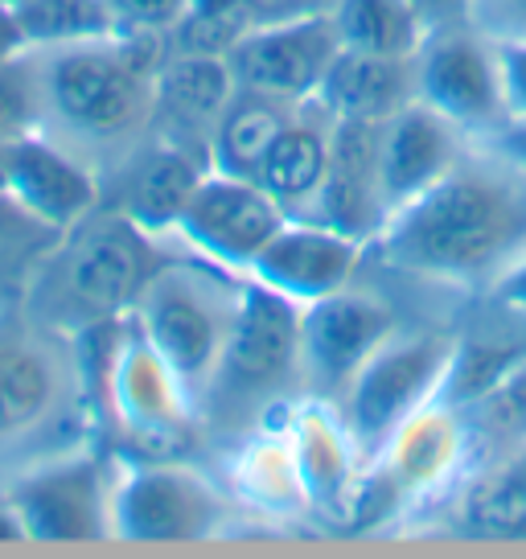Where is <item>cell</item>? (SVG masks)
<instances>
[{
  "label": "cell",
  "instance_id": "obj_24",
  "mask_svg": "<svg viewBox=\"0 0 526 559\" xmlns=\"http://www.w3.org/2000/svg\"><path fill=\"white\" fill-rule=\"evenodd\" d=\"M334 128V107L325 104L321 95L297 104L288 123L280 128V136L272 140L267 157L260 160L255 177H251V181H260L263 190L280 202L288 218H300L309 210V202L316 198V190H321V177L330 169Z\"/></svg>",
  "mask_w": 526,
  "mask_h": 559
},
{
  "label": "cell",
  "instance_id": "obj_18",
  "mask_svg": "<svg viewBox=\"0 0 526 559\" xmlns=\"http://www.w3.org/2000/svg\"><path fill=\"white\" fill-rule=\"evenodd\" d=\"M367 255L370 243L354 239L346 230H334L313 218H288L272 235V243L251 260L247 280L297 300V305H313V300L334 297L346 284H354Z\"/></svg>",
  "mask_w": 526,
  "mask_h": 559
},
{
  "label": "cell",
  "instance_id": "obj_32",
  "mask_svg": "<svg viewBox=\"0 0 526 559\" xmlns=\"http://www.w3.org/2000/svg\"><path fill=\"white\" fill-rule=\"evenodd\" d=\"M469 25L490 41H526V0H469Z\"/></svg>",
  "mask_w": 526,
  "mask_h": 559
},
{
  "label": "cell",
  "instance_id": "obj_11",
  "mask_svg": "<svg viewBox=\"0 0 526 559\" xmlns=\"http://www.w3.org/2000/svg\"><path fill=\"white\" fill-rule=\"evenodd\" d=\"M404 330L395 305L362 280L334 297L300 305V379L304 395L334 403L386 337Z\"/></svg>",
  "mask_w": 526,
  "mask_h": 559
},
{
  "label": "cell",
  "instance_id": "obj_30",
  "mask_svg": "<svg viewBox=\"0 0 526 559\" xmlns=\"http://www.w3.org/2000/svg\"><path fill=\"white\" fill-rule=\"evenodd\" d=\"M25 132H37V111L25 50H21L17 58L0 62V140H17Z\"/></svg>",
  "mask_w": 526,
  "mask_h": 559
},
{
  "label": "cell",
  "instance_id": "obj_12",
  "mask_svg": "<svg viewBox=\"0 0 526 559\" xmlns=\"http://www.w3.org/2000/svg\"><path fill=\"white\" fill-rule=\"evenodd\" d=\"M416 87L423 104L437 107L474 140H486L510 120L498 41L469 21L428 29L416 50Z\"/></svg>",
  "mask_w": 526,
  "mask_h": 559
},
{
  "label": "cell",
  "instance_id": "obj_28",
  "mask_svg": "<svg viewBox=\"0 0 526 559\" xmlns=\"http://www.w3.org/2000/svg\"><path fill=\"white\" fill-rule=\"evenodd\" d=\"M13 17L25 50H58L120 34L107 0H21Z\"/></svg>",
  "mask_w": 526,
  "mask_h": 559
},
{
  "label": "cell",
  "instance_id": "obj_10",
  "mask_svg": "<svg viewBox=\"0 0 526 559\" xmlns=\"http://www.w3.org/2000/svg\"><path fill=\"white\" fill-rule=\"evenodd\" d=\"M99 395L111 424L141 444H177L202 432L198 400L181 383L160 349L136 330L132 313L107 325V349L99 362Z\"/></svg>",
  "mask_w": 526,
  "mask_h": 559
},
{
  "label": "cell",
  "instance_id": "obj_35",
  "mask_svg": "<svg viewBox=\"0 0 526 559\" xmlns=\"http://www.w3.org/2000/svg\"><path fill=\"white\" fill-rule=\"evenodd\" d=\"M498 498L510 502V510H523L526 507V440L518 444V453L506 461L502 469V486H498Z\"/></svg>",
  "mask_w": 526,
  "mask_h": 559
},
{
  "label": "cell",
  "instance_id": "obj_26",
  "mask_svg": "<svg viewBox=\"0 0 526 559\" xmlns=\"http://www.w3.org/2000/svg\"><path fill=\"white\" fill-rule=\"evenodd\" d=\"M297 104H280L267 99L255 91H243L230 99V107L223 111V120L211 136V169L214 174L230 177H255L260 160L267 157L272 140L280 136V128L288 123Z\"/></svg>",
  "mask_w": 526,
  "mask_h": 559
},
{
  "label": "cell",
  "instance_id": "obj_23",
  "mask_svg": "<svg viewBox=\"0 0 526 559\" xmlns=\"http://www.w3.org/2000/svg\"><path fill=\"white\" fill-rule=\"evenodd\" d=\"M227 489L239 502L243 514L260 519V523H304L309 514V498L300 486L297 453L292 440L284 432L280 416L251 428L239 437L227 453Z\"/></svg>",
  "mask_w": 526,
  "mask_h": 559
},
{
  "label": "cell",
  "instance_id": "obj_38",
  "mask_svg": "<svg viewBox=\"0 0 526 559\" xmlns=\"http://www.w3.org/2000/svg\"><path fill=\"white\" fill-rule=\"evenodd\" d=\"M21 50H25V41H21L17 17H13V9H4V4H0V62L17 58Z\"/></svg>",
  "mask_w": 526,
  "mask_h": 559
},
{
  "label": "cell",
  "instance_id": "obj_2",
  "mask_svg": "<svg viewBox=\"0 0 526 559\" xmlns=\"http://www.w3.org/2000/svg\"><path fill=\"white\" fill-rule=\"evenodd\" d=\"M169 53L160 34H116L83 46L25 50L37 132L71 148L107 181L153 140L157 70Z\"/></svg>",
  "mask_w": 526,
  "mask_h": 559
},
{
  "label": "cell",
  "instance_id": "obj_37",
  "mask_svg": "<svg viewBox=\"0 0 526 559\" xmlns=\"http://www.w3.org/2000/svg\"><path fill=\"white\" fill-rule=\"evenodd\" d=\"M416 13L423 17L428 29L440 25H456V21H469V0H411Z\"/></svg>",
  "mask_w": 526,
  "mask_h": 559
},
{
  "label": "cell",
  "instance_id": "obj_36",
  "mask_svg": "<svg viewBox=\"0 0 526 559\" xmlns=\"http://www.w3.org/2000/svg\"><path fill=\"white\" fill-rule=\"evenodd\" d=\"M486 144H490V148H498L506 160H514L518 169H526V120H506L498 132H490V136H486Z\"/></svg>",
  "mask_w": 526,
  "mask_h": 559
},
{
  "label": "cell",
  "instance_id": "obj_22",
  "mask_svg": "<svg viewBox=\"0 0 526 559\" xmlns=\"http://www.w3.org/2000/svg\"><path fill=\"white\" fill-rule=\"evenodd\" d=\"M211 174V160L190 148H177L165 140H148L120 174L107 181L104 202L128 214L141 230L169 247L177 218L186 214L193 190Z\"/></svg>",
  "mask_w": 526,
  "mask_h": 559
},
{
  "label": "cell",
  "instance_id": "obj_6",
  "mask_svg": "<svg viewBox=\"0 0 526 559\" xmlns=\"http://www.w3.org/2000/svg\"><path fill=\"white\" fill-rule=\"evenodd\" d=\"M239 300H243V276L174 251L148 276L132 305L136 330L160 349V358L181 374V383L190 386L198 403L227 354Z\"/></svg>",
  "mask_w": 526,
  "mask_h": 559
},
{
  "label": "cell",
  "instance_id": "obj_21",
  "mask_svg": "<svg viewBox=\"0 0 526 559\" xmlns=\"http://www.w3.org/2000/svg\"><path fill=\"white\" fill-rule=\"evenodd\" d=\"M300 218H313L374 247L386 227L383 181H379V123L342 120L334 128L330 169Z\"/></svg>",
  "mask_w": 526,
  "mask_h": 559
},
{
  "label": "cell",
  "instance_id": "obj_14",
  "mask_svg": "<svg viewBox=\"0 0 526 559\" xmlns=\"http://www.w3.org/2000/svg\"><path fill=\"white\" fill-rule=\"evenodd\" d=\"M288 223L284 206L251 177L206 174L193 190L186 214L177 218L169 247L198 260L247 276L251 260L272 243V235Z\"/></svg>",
  "mask_w": 526,
  "mask_h": 559
},
{
  "label": "cell",
  "instance_id": "obj_34",
  "mask_svg": "<svg viewBox=\"0 0 526 559\" xmlns=\"http://www.w3.org/2000/svg\"><path fill=\"white\" fill-rule=\"evenodd\" d=\"M337 0H247V13L255 25L267 21H297V17H330Z\"/></svg>",
  "mask_w": 526,
  "mask_h": 559
},
{
  "label": "cell",
  "instance_id": "obj_17",
  "mask_svg": "<svg viewBox=\"0 0 526 559\" xmlns=\"http://www.w3.org/2000/svg\"><path fill=\"white\" fill-rule=\"evenodd\" d=\"M4 193L41 230L62 235L104 206V177L46 132H25L9 140Z\"/></svg>",
  "mask_w": 526,
  "mask_h": 559
},
{
  "label": "cell",
  "instance_id": "obj_20",
  "mask_svg": "<svg viewBox=\"0 0 526 559\" xmlns=\"http://www.w3.org/2000/svg\"><path fill=\"white\" fill-rule=\"evenodd\" d=\"M235 95H239V79L230 67V53L169 50L157 70L153 136L211 160V136Z\"/></svg>",
  "mask_w": 526,
  "mask_h": 559
},
{
  "label": "cell",
  "instance_id": "obj_15",
  "mask_svg": "<svg viewBox=\"0 0 526 559\" xmlns=\"http://www.w3.org/2000/svg\"><path fill=\"white\" fill-rule=\"evenodd\" d=\"M280 424L297 453L309 514L325 526H350L367 489V456L358 453L346 419L330 400L297 395L280 412Z\"/></svg>",
  "mask_w": 526,
  "mask_h": 559
},
{
  "label": "cell",
  "instance_id": "obj_27",
  "mask_svg": "<svg viewBox=\"0 0 526 559\" xmlns=\"http://www.w3.org/2000/svg\"><path fill=\"white\" fill-rule=\"evenodd\" d=\"M330 17L346 50L411 58L428 37V25L411 0H337Z\"/></svg>",
  "mask_w": 526,
  "mask_h": 559
},
{
  "label": "cell",
  "instance_id": "obj_5",
  "mask_svg": "<svg viewBox=\"0 0 526 559\" xmlns=\"http://www.w3.org/2000/svg\"><path fill=\"white\" fill-rule=\"evenodd\" d=\"M304 395L300 379V305L243 276V300L227 354L198 403V424L218 432L227 449L251 428L276 419Z\"/></svg>",
  "mask_w": 526,
  "mask_h": 559
},
{
  "label": "cell",
  "instance_id": "obj_13",
  "mask_svg": "<svg viewBox=\"0 0 526 559\" xmlns=\"http://www.w3.org/2000/svg\"><path fill=\"white\" fill-rule=\"evenodd\" d=\"M474 449L477 437L469 416L440 395L391 432L383 453L370 461V473L391 507H432L461 486Z\"/></svg>",
  "mask_w": 526,
  "mask_h": 559
},
{
  "label": "cell",
  "instance_id": "obj_7",
  "mask_svg": "<svg viewBox=\"0 0 526 559\" xmlns=\"http://www.w3.org/2000/svg\"><path fill=\"white\" fill-rule=\"evenodd\" d=\"M243 510L227 481L190 461H116L111 539L120 543H206L235 531Z\"/></svg>",
  "mask_w": 526,
  "mask_h": 559
},
{
  "label": "cell",
  "instance_id": "obj_3",
  "mask_svg": "<svg viewBox=\"0 0 526 559\" xmlns=\"http://www.w3.org/2000/svg\"><path fill=\"white\" fill-rule=\"evenodd\" d=\"M169 255L174 247L104 202L83 223L53 235V247L29 272L21 309L67 337H83L132 313L148 276Z\"/></svg>",
  "mask_w": 526,
  "mask_h": 559
},
{
  "label": "cell",
  "instance_id": "obj_4",
  "mask_svg": "<svg viewBox=\"0 0 526 559\" xmlns=\"http://www.w3.org/2000/svg\"><path fill=\"white\" fill-rule=\"evenodd\" d=\"M87 367L74 337L17 305L0 309V486L41 456L83 444Z\"/></svg>",
  "mask_w": 526,
  "mask_h": 559
},
{
  "label": "cell",
  "instance_id": "obj_1",
  "mask_svg": "<svg viewBox=\"0 0 526 559\" xmlns=\"http://www.w3.org/2000/svg\"><path fill=\"white\" fill-rule=\"evenodd\" d=\"M370 255L423 288L493 300L526 267V169L474 140L432 190L386 218Z\"/></svg>",
  "mask_w": 526,
  "mask_h": 559
},
{
  "label": "cell",
  "instance_id": "obj_8",
  "mask_svg": "<svg viewBox=\"0 0 526 559\" xmlns=\"http://www.w3.org/2000/svg\"><path fill=\"white\" fill-rule=\"evenodd\" d=\"M456 342H461L456 333L404 325L370 354L362 370L350 379V386L334 400L358 453L367 456V465L383 453L391 432L407 416H416L423 403L440 400L449 391L456 367Z\"/></svg>",
  "mask_w": 526,
  "mask_h": 559
},
{
  "label": "cell",
  "instance_id": "obj_16",
  "mask_svg": "<svg viewBox=\"0 0 526 559\" xmlns=\"http://www.w3.org/2000/svg\"><path fill=\"white\" fill-rule=\"evenodd\" d=\"M337 50L342 37L334 17L267 21L239 37V46L230 50V67L243 91L280 104H304L321 95Z\"/></svg>",
  "mask_w": 526,
  "mask_h": 559
},
{
  "label": "cell",
  "instance_id": "obj_33",
  "mask_svg": "<svg viewBox=\"0 0 526 559\" xmlns=\"http://www.w3.org/2000/svg\"><path fill=\"white\" fill-rule=\"evenodd\" d=\"M502 87H506L510 120H526V41H502Z\"/></svg>",
  "mask_w": 526,
  "mask_h": 559
},
{
  "label": "cell",
  "instance_id": "obj_19",
  "mask_svg": "<svg viewBox=\"0 0 526 559\" xmlns=\"http://www.w3.org/2000/svg\"><path fill=\"white\" fill-rule=\"evenodd\" d=\"M469 148L474 136H465L449 116H440L423 99L379 123V181H383L386 218L432 190Z\"/></svg>",
  "mask_w": 526,
  "mask_h": 559
},
{
  "label": "cell",
  "instance_id": "obj_39",
  "mask_svg": "<svg viewBox=\"0 0 526 559\" xmlns=\"http://www.w3.org/2000/svg\"><path fill=\"white\" fill-rule=\"evenodd\" d=\"M0 4H4V9H17L21 0H0Z\"/></svg>",
  "mask_w": 526,
  "mask_h": 559
},
{
  "label": "cell",
  "instance_id": "obj_9",
  "mask_svg": "<svg viewBox=\"0 0 526 559\" xmlns=\"http://www.w3.org/2000/svg\"><path fill=\"white\" fill-rule=\"evenodd\" d=\"M111 486L116 461L83 440L13 473L0 493L25 543H99L111 539Z\"/></svg>",
  "mask_w": 526,
  "mask_h": 559
},
{
  "label": "cell",
  "instance_id": "obj_31",
  "mask_svg": "<svg viewBox=\"0 0 526 559\" xmlns=\"http://www.w3.org/2000/svg\"><path fill=\"white\" fill-rule=\"evenodd\" d=\"M120 34H160L169 37L186 17L190 0H107Z\"/></svg>",
  "mask_w": 526,
  "mask_h": 559
},
{
  "label": "cell",
  "instance_id": "obj_25",
  "mask_svg": "<svg viewBox=\"0 0 526 559\" xmlns=\"http://www.w3.org/2000/svg\"><path fill=\"white\" fill-rule=\"evenodd\" d=\"M321 99L334 107L342 120L386 123L395 111L420 99L416 87V53L395 58V53L370 50H337L334 67L325 74Z\"/></svg>",
  "mask_w": 526,
  "mask_h": 559
},
{
  "label": "cell",
  "instance_id": "obj_29",
  "mask_svg": "<svg viewBox=\"0 0 526 559\" xmlns=\"http://www.w3.org/2000/svg\"><path fill=\"white\" fill-rule=\"evenodd\" d=\"M255 21L247 13V0H190L186 17L169 34V50L190 53H230L239 37L251 34Z\"/></svg>",
  "mask_w": 526,
  "mask_h": 559
}]
</instances>
